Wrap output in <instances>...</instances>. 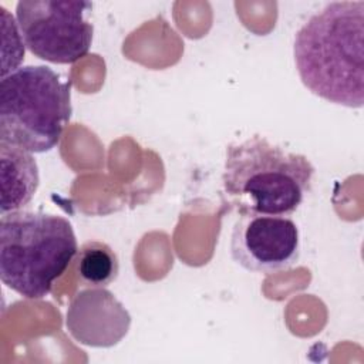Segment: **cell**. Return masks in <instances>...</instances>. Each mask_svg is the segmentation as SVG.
<instances>
[{
  "label": "cell",
  "mask_w": 364,
  "mask_h": 364,
  "mask_svg": "<svg viewBox=\"0 0 364 364\" xmlns=\"http://www.w3.org/2000/svg\"><path fill=\"white\" fill-rule=\"evenodd\" d=\"M74 269L82 286L107 287L118 277L119 260L107 243L88 240L78 249L74 257Z\"/></svg>",
  "instance_id": "9c48e42d"
},
{
  "label": "cell",
  "mask_w": 364,
  "mask_h": 364,
  "mask_svg": "<svg viewBox=\"0 0 364 364\" xmlns=\"http://www.w3.org/2000/svg\"><path fill=\"white\" fill-rule=\"evenodd\" d=\"M90 1L21 0L16 21L24 46L53 64H73L85 57L92 43V24L84 17Z\"/></svg>",
  "instance_id": "5b68a950"
},
{
  "label": "cell",
  "mask_w": 364,
  "mask_h": 364,
  "mask_svg": "<svg viewBox=\"0 0 364 364\" xmlns=\"http://www.w3.org/2000/svg\"><path fill=\"white\" fill-rule=\"evenodd\" d=\"M314 172L307 156L253 135L226 148L223 193L240 216L289 218L303 203Z\"/></svg>",
  "instance_id": "7a4b0ae2"
},
{
  "label": "cell",
  "mask_w": 364,
  "mask_h": 364,
  "mask_svg": "<svg viewBox=\"0 0 364 364\" xmlns=\"http://www.w3.org/2000/svg\"><path fill=\"white\" fill-rule=\"evenodd\" d=\"M71 84L46 65H24L1 75L0 144L30 154L55 148L71 118Z\"/></svg>",
  "instance_id": "277c9868"
},
{
  "label": "cell",
  "mask_w": 364,
  "mask_h": 364,
  "mask_svg": "<svg viewBox=\"0 0 364 364\" xmlns=\"http://www.w3.org/2000/svg\"><path fill=\"white\" fill-rule=\"evenodd\" d=\"M294 63L304 87L348 108L364 102V1H331L296 33Z\"/></svg>",
  "instance_id": "6da1fadb"
},
{
  "label": "cell",
  "mask_w": 364,
  "mask_h": 364,
  "mask_svg": "<svg viewBox=\"0 0 364 364\" xmlns=\"http://www.w3.org/2000/svg\"><path fill=\"white\" fill-rule=\"evenodd\" d=\"M78 252L71 223L44 212L14 210L0 219V277L20 296L46 297Z\"/></svg>",
  "instance_id": "3957f363"
},
{
  "label": "cell",
  "mask_w": 364,
  "mask_h": 364,
  "mask_svg": "<svg viewBox=\"0 0 364 364\" xmlns=\"http://www.w3.org/2000/svg\"><path fill=\"white\" fill-rule=\"evenodd\" d=\"M131 316L105 287H87L74 294L65 314V327L80 344L107 348L128 333Z\"/></svg>",
  "instance_id": "52a82bcc"
},
{
  "label": "cell",
  "mask_w": 364,
  "mask_h": 364,
  "mask_svg": "<svg viewBox=\"0 0 364 364\" xmlns=\"http://www.w3.org/2000/svg\"><path fill=\"white\" fill-rule=\"evenodd\" d=\"M230 255L249 272L272 274L287 270L300 256L297 225L284 216L242 215L232 229Z\"/></svg>",
  "instance_id": "8992f818"
},
{
  "label": "cell",
  "mask_w": 364,
  "mask_h": 364,
  "mask_svg": "<svg viewBox=\"0 0 364 364\" xmlns=\"http://www.w3.org/2000/svg\"><path fill=\"white\" fill-rule=\"evenodd\" d=\"M1 155V215L20 210L38 188V166L30 152L0 144Z\"/></svg>",
  "instance_id": "ba28073f"
}]
</instances>
